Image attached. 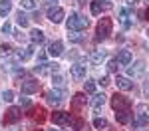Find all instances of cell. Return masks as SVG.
<instances>
[{
    "label": "cell",
    "instance_id": "28",
    "mask_svg": "<svg viewBox=\"0 0 149 131\" xmlns=\"http://www.w3.org/2000/svg\"><path fill=\"white\" fill-rule=\"evenodd\" d=\"M72 127L76 131H81V129H86V121L81 117H72Z\"/></svg>",
    "mask_w": 149,
    "mask_h": 131
},
{
    "label": "cell",
    "instance_id": "18",
    "mask_svg": "<svg viewBox=\"0 0 149 131\" xmlns=\"http://www.w3.org/2000/svg\"><path fill=\"white\" fill-rule=\"evenodd\" d=\"M115 83H117V87L123 89V91L133 89V82H131L129 78H123V76H117V78H115Z\"/></svg>",
    "mask_w": 149,
    "mask_h": 131
},
{
    "label": "cell",
    "instance_id": "21",
    "mask_svg": "<svg viewBox=\"0 0 149 131\" xmlns=\"http://www.w3.org/2000/svg\"><path fill=\"white\" fill-rule=\"evenodd\" d=\"M52 83H54V87H58V89H66V85H68L66 76H62V73H54L52 76Z\"/></svg>",
    "mask_w": 149,
    "mask_h": 131
},
{
    "label": "cell",
    "instance_id": "39",
    "mask_svg": "<svg viewBox=\"0 0 149 131\" xmlns=\"http://www.w3.org/2000/svg\"><path fill=\"white\" fill-rule=\"evenodd\" d=\"M143 94H145V97L149 99V80L145 82V85H143Z\"/></svg>",
    "mask_w": 149,
    "mask_h": 131
},
{
    "label": "cell",
    "instance_id": "17",
    "mask_svg": "<svg viewBox=\"0 0 149 131\" xmlns=\"http://www.w3.org/2000/svg\"><path fill=\"white\" fill-rule=\"evenodd\" d=\"M48 54L50 56H62L64 54V42L62 40H54L50 44V48H48Z\"/></svg>",
    "mask_w": 149,
    "mask_h": 131
},
{
    "label": "cell",
    "instance_id": "33",
    "mask_svg": "<svg viewBox=\"0 0 149 131\" xmlns=\"http://www.w3.org/2000/svg\"><path fill=\"white\" fill-rule=\"evenodd\" d=\"M2 99H4V101H12V99H14V91H12V89L2 91Z\"/></svg>",
    "mask_w": 149,
    "mask_h": 131
},
{
    "label": "cell",
    "instance_id": "26",
    "mask_svg": "<svg viewBox=\"0 0 149 131\" xmlns=\"http://www.w3.org/2000/svg\"><path fill=\"white\" fill-rule=\"evenodd\" d=\"M12 10V0H0V16H8Z\"/></svg>",
    "mask_w": 149,
    "mask_h": 131
},
{
    "label": "cell",
    "instance_id": "1",
    "mask_svg": "<svg viewBox=\"0 0 149 131\" xmlns=\"http://www.w3.org/2000/svg\"><path fill=\"white\" fill-rule=\"evenodd\" d=\"M88 18L86 16H81L78 12H72L70 14V18L66 20V26H68V32H84L86 28H88Z\"/></svg>",
    "mask_w": 149,
    "mask_h": 131
},
{
    "label": "cell",
    "instance_id": "7",
    "mask_svg": "<svg viewBox=\"0 0 149 131\" xmlns=\"http://www.w3.org/2000/svg\"><path fill=\"white\" fill-rule=\"evenodd\" d=\"M66 89H52V91H48L46 94V99H48V103H52V105H60L64 99H66Z\"/></svg>",
    "mask_w": 149,
    "mask_h": 131
},
{
    "label": "cell",
    "instance_id": "44",
    "mask_svg": "<svg viewBox=\"0 0 149 131\" xmlns=\"http://www.w3.org/2000/svg\"><path fill=\"white\" fill-rule=\"evenodd\" d=\"M34 131H40V129H34Z\"/></svg>",
    "mask_w": 149,
    "mask_h": 131
},
{
    "label": "cell",
    "instance_id": "20",
    "mask_svg": "<svg viewBox=\"0 0 149 131\" xmlns=\"http://www.w3.org/2000/svg\"><path fill=\"white\" fill-rule=\"evenodd\" d=\"M30 40H32V44H44L46 36H44V32H42V30L34 28V30H30Z\"/></svg>",
    "mask_w": 149,
    "mask_h": 131
},
{
    "label": "cell",
    "instance_id": "10",
    "mask_svg": "<svg viewBox=\"0 0 149 131\" xmlns=\"http://www.w3.org/2000/svg\"><path fill=\"white\" fill-rule=\"evenodd\" d=\"M38 87H40V82L38 80H32V78H28V80H24L22 82V94L24 95H32L38 91Z\"/></svg>",
    "mask_w": 149,
    "mask_h": 131
},
{
    "label": "cell",
    "instance_id": "43",
    "mask_svg": "<svg viewBox=\"0 0 149 131\" xmlns=\"http://www.w3.org/2000/svg\"><path fill=\"white\" fill-rule=\"evenodd\" d=\"M147 36H149V30H147Z\"/></svg>",
    "mask_w": 149,
    "mask_h": 131
},
{
    "label": "cell",
    "instance_id": "32",
    "mask_svg": "<svg viewBox=\"0 0 149 131\" xmlns=\"http://www.w3.org/2000/svg\"><path fill=\"white\" fill-rule=\"evenodd\" d=\"M20 107H24V109H32V103H30V99L28 97H20Z\"/></svg>",
    "mask_w": 149,
    "mask_h": 131
},
{
    "label": "cell",
    "instance_id": "16",
    "mask_svg": "<svg viewBox=\"0 0 149 131\" xmlns=\"http://www.w3.org/2000/svg\"><path fill=\"white\" fill-rule=\"evenodd\" d=\"M143 71H145V64L139 60V62H135L133 66H129V68H127V76H129V78H137V76L143 73Z\"/></svg>",
    "mask_w": 149,
    "mask_h": 131
},
{
    "label": "cell",
    "instance_id": "9",
    "mask_svg": "<svg viewBox=\"0 0 149 131\" xmlns=\"http://www.w3.org/2000/svg\"><path fill=\"white\" fill-rule=\"evenodd\" d=\"M52 121L56 123V125H70L72 123V115H70L68 111H54L52 113Z\"/></svg>",
    "mask_w": 149,
    "mask_h": 131
},
{
    "label": "cell",
    "instance_id": "30",
    "mask_svg": "<svg viewBox=\"0 0 149 131\" xmlns=\"http://www.w3.org/2000/svg\"><path fill=\"white\" fill-rule=\"evenodd\" d=\"M20 6H22L24 10H36V6H38V4H36V0H22V2H20Z\"/></svg>",
    "mask_w": 149,
    "mask_h": 131
},
{
    "label": "cell",
    "instance_id": "3",
    "mask_svg": "<svg viewBox=\"0 0 149 131\" xmlns=\"http://www.w3.org/2000/svg\"><path fill=\"white\" fill-rule=\"evenodd\" d=\"M111 107L115 111H123V109H131V99L125 97L121 94H113L111 95Z\"/></svg>",
    "mask_w": 149,
    "mask_h": 131
},
{
    "label": "cell",
    "instance_id": "23",
    "mask_svg": "<svg viewBox=\"0 0 149 131\" xmlns=\"http://www.w3.org/2000/svg\"><path fill=\"white\" fill-rule=\"evenodd\" d=\"M115 119H117L119 123H123V125H125V123H129V121H131V109L117 111V113H115Z\"/></svg>",
    "mask_w": 149,
    "mask_h": 131
},
{
    "label": "cell",
    "instance_id": "24",
    "mask_svg": "<svg viewBox=\"0 0 149 131\" xmlns=\"http://www.w3.org/2000/svg\"><path fill=\"white\" fill-rule=\"evenodd\" d=\"M103 103H105V95H103V94H95V95H93L92 107L95 109V111H100V109L103 107Z\"/></svg>",
    "mask_w": 149,
    "mask_h": 131
},
{
    "label": "cell",
    "instance_id": "37",
    "mask_svg": "<svg viewBox=\"0 0 149 131\" xmlns=\"http://www.w3.org/2000/svg\"><path fill=\"white\" fill-rule=\"evenodd\" d=\"M12 36H14V38H16L18 42H22V40H24V34H22V30H14V32H12Z\"/></svg>",
    "mask_w": 149,
    "mask_h": 131
},
{
    "label": "cell",
    "instance_id": "19",
    "mask_svg": "<svg viewBox=\"0 0 149 131\" xmlns=\"http://www.w3.org/2000/svg\"><path fill=\"white\" fill-rule=\"evenodd\" d=\"M115 60H117L119 66H129V64H131V52H129V50H121Z\"/></svg>",
    "mask_w": 149,
    "mask_h": 131
},
{
    "label": "cell",
    "instance_id": "40",
    "mask_svg": "<svg viewBox=\"0 0 149 131\" xmlns=\"http://www.w3.org/2000/svg\"><path fill=\"white\" fill-rule=\"evenodd\" d=\"M139 4V0H127V6H129V8H133V6H137Z\"/></svg>",
    "mask_w": 149,
    "mask_h": 131
},
{
    "label": "cell",
    "instance_id": "2",
    "mask_svg": "<svg viewBox=\"0 0 149 131\" xmlns=\"http://www.w3.org/2000/svg\"><path fill=\"white\" fill-rule=\"evenodd\" d=\"M111 30H113L111 18H102V20L97 22V26H95V40L102 42V40H105V38H109Z\"/></svg>",
    "mask_w": 149,
    "mask_h": 131
},
{
    "label": "cell",
    "instance_id": "13",
    "mask_svg": "<svg viewBox=\"0 0 149 131\" xmlns=\"http://www.w3.org/2000/svg\"><path fill=\"white\" fill-rule=\"evenodd\" d=\"M149 125V113H145V109H139L137 117L133 119V127L135 129H141V127H145Z\"/></svg>",
    "mask_w": 149,
    "mask_h": 131
},
{
    "label": "cell",
    "instance_id": "36",
    "mask_svg": "<svg viewBox=\"0 0 149 131\" xmlns=\"http://www.w3.org/2000/svg\"><path fill=\"white\" fill-rule=\"evenodd\" d=\"M2 34H12V26H10L8 22L2 24Z\"/></svg>",
    "mask_w": 149,
    "mask_h": 131
},
{
    "label": "cell",
    "instance_id": "38",
    "mask_svg": "<svg viewBox=\"0 0 149 131\" xmlns=\"http://www.w3.org/2000/svg\"><path fill=\"white\" fill-rule=\"evenodd\" d=\"M97 83H100V85H109L111 82H109V78H107V76H102V78H100V82H97Z\"/></svg>",
    "mask_w": 149,
    "mask_h": 131
},
{
    "label": "cell",
    "instance_id": "42",
    "mask_svg": "<svg viewBox=\"0 0 149 131\" xmlns=\"http://www.w3.org/2000/svg\"><path fill=\"white\" fill-rule=\"evenodd\" d=\"M48 131H58V129H48Z\"/></svg>",
    "mask_w": 149,
    "mask_h": 131
},
{
    "label": "cell",
    "instance_id": "8",
    "mask_svg": "<svg viewBox=\"0 0 149 131\" xmlns=\"http://www.w3.org/2000/svg\"><path fill=\"white\" fill-rule=\"evenodd\" d=\"M113 4H111V0H93L92 2V14L93 16H100L102 12L109 10Z\"/></svg>",
    "mask_w": 149,
    "mask_h": 131
},
{
    "label": "cell",
    "instance_id": "31",
    "mask_svg": "<svg viewBox=\"0 0 149 131\" xmlns=\"http://www.w3.org/2000/svg\"><path fill=\"white\" fill-rule=\"evenodd\" d=\"M84 89H86V94H93V91H95V82H93V80H86Z\"/></svg>",
    "mask_w": 149,
    "mask_h": 131
},
{
    "label": "cell",
    "instance_id": "22",
    "mask_svg": "<svg viewBox=\"0 0 149 131\" xmlns=\"http://www.w3.org/2000/svg\"><path fill=\"white\" fill-rule=\"evenodd\" d=\"M105 50H93L92 54H90V60H92V64H102L103 60H105Z\"/></svg>",
    "mask_w": 149,
    "mask_h": 131
},
{
    "label": "cell",
    "instance_id": "35",
    "mask_svg": "<svg viewBox=\"0 0 149 131\" xmlns=\"http://www.w3.org/2000/svg\"><path fill=\"white\" fill-rule=\"evenodd\" d=\"M117 66H119L117 60H109V62H107V70H109V71H115V70H117Z\"/></svg>",
    "mask_w": 149,
    "mask_h": 131
},
{
    "label": "cell",
    "instance_id": "12",
    "mask_svg": "<svg viewBox=\"0 0 149 131\" xmlns=\"http://www.w3.org/2000/svg\"><path fill=\"white\" fill-rule=\"evenodd\" d=\"M84 105H86V94L80 91V94H76L74 97H72V111H74V113H78Z\"/></svg>",
    "mask_w": 149,
    "mask_h": 131
},
{
    "label": "cell",
    "instance_id": "29",
    "mask_svg": "<svg viewBox=\"0 0 149 131\" xmlns=\"http://www.w3.org/2000/svg\"><path fill=\"white\" fill-rule=\"evenodd\" d=\"M16 22H18V26H22V28H26V26L30 24V20H28V16H26V14H24V12L20 10L18 14H16Z\"/></svg>",
    "mask_w": 149,
    "mask_h": 131
},
{
    "label": "cell",
    "instance_id": "5",
    "mask_svg": "<svg viewBox=\"0 0 149 131\" xmlns=\"http://www.w3.org/2000/svg\"><path fill=\"white\" fill-rule=\"evenodd\" d=\"M22 119V107H8L6 113H4V123L12 125V123H18Z\"/></svg>",
    "mask_w": 149,
    "mask_h": 131
},
{
    "label": "cell",
    "instance_id": "4",
    "mask_svg": "<svg viewBox=\"0 0 149 131\" xmlns=\"http://www.w3.org/2000/svg\"><path fill=\"white\" fill-rule=\"evenodd\" d=\"M58 70H60V66H58L56 62H42L40 66H36L34 71L38 73V76H48V73H58Z\"/></svg>",
    "mask_w": 149,
    "mask_h": 131
},
{
    "label": "cell",
    "instance_id": "11",
    "mask_svg": "<svg viewBox=\"0 0 149 131\" xmlns=\"http://www.w3.org/2000/svg\"><path fill=\"white\" fill-rule=\"evenodd\" d=\"M86 70H88V66L86 64H74L72 68H70V73H72V78H76V80H81V78H86Z\"/></svg>",
    "mask_w": 149,
    "mask_h": 131
},
{
    "label": "cell",
    "instance_id": "34",
    "mask_svg": "<svg viewBox=\"0 0 149 131\" xmlns=\"http://www.w3.org/2000/svg\"><path fill=\"white\" fill-rule=\"evenodd\" d=\"M68 36H70L72 42H81V40H84V36H81L80 32H72V34H68Z\"/></svg>",
    "mask_w": 149,
    "mask_h": 131
},
{
    "label": "cell",
    "instance_id": "6",
    "mask_svg": "<svg viewBox=\"0 0 149 131\" xmlns=\"http://www.w3.org/2000/svg\"><path fill=\"white\" fill-rule=\"evenodd\" d=\"M64 18H66V10H64L62 6H50V10H48V20L52 24L64 22Z\"/></svg>",
    "mask_w": 149,
    "mask_h": 131
},
{
    "label": "cell",
    "instance_id": "45",
    "mask_svg": "<svg viewBox=\"0 0 149 131\" xmlns=\"http://www.w3.org/2000/svg\"><path fill=\"white\" fill-rule=\"evenodd\" d=\"M147 2H149V0H147Z\"/></svg>",
    "mask_w": 149,
    "mask_h": 131
},
{
    "label": "cell",
    "instance_id": "27",
    "mask_svg": "<svg viewBox=\"0 0 149 131\" xmlns=\"http://www.w3.org/2000/svg\"><path fill=\"white\" fill-rule=\"evenodd\" d=\"M93 127H95V129H107L109 123H107V119H105V117H95V119H93Z\"/></svg>",
    "mask_w": 149,
    "mask_h": 131
},
{
    "label": "cell",
    "instance_id": "25",
    "mask_svg": "<svg viewBox=\"0 0 149 131\" xmlns=\"http://www.w3.org/2000/svg\"><path fill=\"white\" fill-rule=\"evenodd\" d=\"M10 56H14V50H12V46H8V44H2V46H0V60L4 62V60L10 58Z\"/></svg>",
    "mask_w": 149,
    "mask_h": 131
},
{
    "label": "cell",
    "instance_id": "15",
    "mask_svg": "<svg viewBox=\"0 0 149 131\" xmlns=\"http://www.w3.org/2000/svg\"><path fill=\"white\" fill-rule=\"evenodd\" d=\"M32 54H34V46H28V48H24V50L14 52V60L16 62H26L28 58H32Z\"/></svg>",
    "mask_w": 149,
    "mask_h": 131
},
{
    "label": "cell",
    "instance_id": "41",
    "mask_svg": "<svg viewBox=\"0 0 149 131\" xmlns=\"http://www.w3.org/2000/svg\"><path fill=\"white\" fill-rule=\"evenodd\" d=\"M145 20H147V22H149V8H147V10H145Z\"/></svg>",
    "mask_w": 149,
    "mask_h": 131
},
{
    "label": "cell",
    "instance_id": "14",
    "mask_svg": "<svg viewBox=\"0 0 149 131\" xmlns=\"http://www.w3.org/2000/svg\"><path fill=\"white\" fill-rule=\"evenodd\" d=\"M28 115H32V119H34L36 123H44V121H46V109L38 105V107H34V109H30Z\"/></svg>",
    "mask_w": 149,
    "mask_h": 131
}]
</instances>
